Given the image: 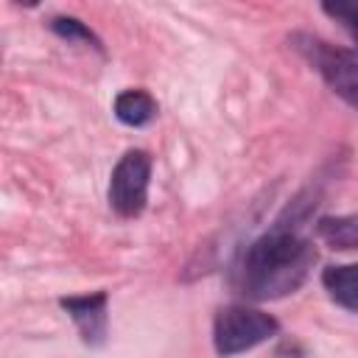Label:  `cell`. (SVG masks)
Returning a JSON list of instances; mask_svg holds the SVG:
<instances>
[{
  "label": "cell",
  "mask_w": 358,
  "mask_h": 358,
  "mask_svg": "<svg viewBox=\"0 0 358 358\" xmlns=\"http://www.w3.org/2000/svg\"><path fill=\"white\" fill-rule=\"evenodd\" d=\"M316 249L296 229L277 227L246 246L235 266V285L249 299H280L294 294L310 274Z\"/></svg>",
  "instance_id": "obj_1"
},
{
  "label": "cell",
  "mask_w": 358,
  "mask_h": 358,
  "mask_svg": "<svg viewBox=\"0 0 358 358\" xmlns=\"http://www.w3.org/2000/svg\"><path fill=\"white\" fill-rule=\"evenodd\" d=\"M291 45L319 70L341 101L358 109V48H338L310 34H294Z\"/></svg>",
  "instance_id": "obj_2"
},
{
  "label": "cell",
  "mask_w": 358,
  "mask_h": 358,
  "mask_svg": "<svg viewBox=\"0 0 358 358\" xmlns=\"http://www.w3.org/2000/svg\"><path fill=\"white\" fill-rule=\"evenodd\" d=\"M280 322L257 308L246 305H227L215 313L213 324V344L221 358H232L238 352H246L271 336H277Z\"/></svg>",
  "instance_id": "obj_3"
},
{
  "label": "cell",
  "mask_w": 358,
  "mask_h": 358,
  "mask_svg": "<svg viewBox=\"0 0 358 358\" xmlns=\"http://www.w3.org/2000/svg\"><path fill=\"white\" fill-rule=\"evenodd\" d=\"M151 157L143 148H131L120 157L109 176V207L120 218H137L148 201Z\"/></svg>",
  "instance_id": "obj_4"
},
{
  "label": "cell",
  "mask_w": 358,
  "mask_h": 358,
  "mask_svg": "<svg viewBox=\"0 0 358 358\" xmlns=\"http://www.w3.org/2000/svg\"><path fill=\"white\" fill-rule=\"evenodd\" d=\"M62 308L76 322L84 344H90V347L103 344V338H106V294L103 291L87 294V296H64Z\"/></svg>",
  "instance_id": "obj_5"
},
{
  "label": "cell",
  "mask_w": 358,
  "mask_h": 358,
  "mask_svg": "<svg viewBox=\"0 0 358 358\" xmlns=\"http://www.w3.org/2000/svg\"><path fill=\"white\" fill-rule=\"evenodd\" d=\"M322 285L336 305L358 313V263L327 266L322 271Z\"/></svg>",
  "instance_id": "obj_6"
},
{
  "label": "cell",
  "mask_w": 358,
  "mask_h": 358,
  "mask_svg": "<svg viewBox=\"0 0 358 358\" xmlns=\"http://www.w3.org/2000/svg\"><path fill=\"white\" fill-rule=\"evenodd\" d=\"M115 117L126 126H145L157 117V101L145 90H123L115 98Z\"/></svg>",
  "instance_id": "obj_7"
},
{
  "label": "cell",
  "mask_w": 358,
  "mask_h": 358,
  "mask_svg": "<svg viewBox=\"0 0 358 358\" xmlns=\"http://www.w3.org/2000/svg\"><path fill=\"white\" fill-rule=\"evenodd\" d=\"M319 238L330 246V249H358V213L352 215H324L316 224Z\"/></svg>",
  "instance_id": "obj_8"
},
{
  "label": "cell",
  "mask_w": 358,
  "mask_h": 358,
  "mask_svg": "<svg viewBox=\"0 0 358 358\" xmlns=\"http://www.w3.org/2000/svg\"><path fill=\"white\" fill-rule=\"evenodd\" d=\"M50 28H53L59 36L70 39V42H84V45H92L95 50H101V39H98L81 20H76V17H53V20H50Z\"/></svg>",
  "instance_id": "obj_9"
},
{
  "label": "cell",
  "mask_w": 358,
  "mask_h": 358,
  "mask_svg": "<svg viewBox=\"0 0 358 358\" xmlns=\"http://www.w3.org/2000/svg\"><path fill=\"white\" fill-rule=\"evenodd\" d=\"M322 8H324V14H330L333 20H338V22H341V25L350 31V36L355 39V45H358V0L324 3Z\"/></svg>",
  "instance_id": "obj_10"
}]
</instances>
